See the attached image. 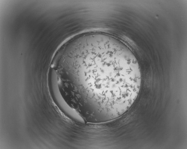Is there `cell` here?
<instances>
[{
	"instance_id": "obj_1",
	"label": "cell",
	"mask_w": 187,
	"mask_h": 149,
	"mask_svg": "<svg viewBox=\"0 0 187 149\" xmlns=\"http://www.w3.org/2000/svg\"><path fill=\"white\" fill-rule=\"evenodd\" d=\"M63 66L70 96L91 113L119 117L139 92L141 75L136 57L110 35L92 33L79 37L68 48Z\"/></svg>"
}]
</instances>
